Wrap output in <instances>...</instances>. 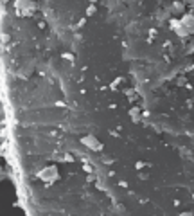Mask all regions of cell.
<instances>
[{"label":"cell","mask_w":194,"mask_h":216,"mask_svg":"<svg viewBox=\"0 0 194 216\" xmlns=\"http://www.w3.org/2000/svg\"><path fill=\"white\" fill-rule=\"evenodd\" d=\"M85 22H86V20H79V24H76V27H83Z\"/></svg>","instance_id":"obj_13"},{"label":"cell","mask_w":194,"mask_h":216,"mask_svg":"<svg viewBox=\"0 0 194 216\" xmlns=\"http://www.w3.org/2000/svg\"><path fill=\"white\" fill-rule=\"evenodd\" d=\"M83 169H85L86 173H92V171H93V167H92L90 164H85V166H83Z\"/></svg>","instance_id":"obj_11"},{"label":"cell","mask_w":194,"mask_h":216,"mask_svg":"<svg viewBox=\"0 0 194 216\" xmlns=\"http://www.w3.org/2000/svg\"><path fill=\"white\" fill-rule=\"evenodd\" d=\"M182 24H183V27L189 29V32H194V15H185L182 18Z\"/></svg>","instance_id":"obj_3"},{"label":"cell","mask_w":194,"mask_h":216,"mask_svg":"<svg viewBox=\"0 0 194 216\" xmlns=\"http://www.w3.org/2000/svg\"><path fill=\"white\" fill-rule=\"evenodd\" d=\"M36 177H38L40 180L47 182V184H52V182H56V180H58V177H59V173H58V166H54V164L45 166L42 171H38Z\"/></svg>","instance_id":"obj_1"},{"label":"cell","mask_w":194,"mask_h":216,"mask_svg":"<svg viewBox=\"0 0 194 216\" xmlns=\"http://www.w3.org/2000/svg\"><path fill=\"white\" fill-rule=\"evenodd\" d=\"M178 85H187V83H185V78H180V79H178Z\"/></svg>","instance_id":"obj_14"},{"label":"cell","mask_w":194,"mask_h":216,"mask_svg":"<svg viewBox=\"0 0 194 216\" xmlns=\"http://www.w3.org/2000/svg\"><path fill=\"white\" fill-rule=\"evenodd\" d=\"M81 144L86 146L88 150H93V151H101L104 148L101 140H97V137H93V135H85V137H81Z\"/></svg>","instance_id":"obj_2"},{"label":"cell","mask_w":194,"mask_h":216,"mask_svg":"<svg viewBox=\"0 0 194 216\" xmlns=\"http://www.w3.org/2000/svg\"><path fill=\"white\" fill-rule=\"evenodd\" d=\"M101 160H103V164H113V162H115V159H113V157H110V155H103V157H101Z\"/></svg>","instance_id":"obj_6"},{"label":"cell","mask_w":194,"mask_h":216,"mask_svg":"<svg viewBox=\"0 0 194 216\" xmlns=\"http://www.w3.org/2000/svg\"><path fill=\"white\" fill-rule=\"evenodd\" d=\"M61 58L66 59V61H74V54H72V52H63V54H61Z\"/></svg>","instance_id":"obj_7"},{"label":"cell","mask_w":194,"mask_h":216,"mask_svg":"<svg viewBox=\"0 0 194 216\" xmlns=\"http://www.w3.org/2000/svg\"><path fill=\"white\" fill-rule=\"evenodd\" d=\"M63 159H65L66 162H72V160H74V157H72L70 153H65V155H63Z\"/></svg>","instance_id":"obj_10"},{"label":"cell","mask_w":194,"mask_h":216,"mask_svg":"<svg viewBox=\"0 0 194 216\" xmlns=\"http://www.w3.org/2000/svg\"><path fill=\"white\" fill-rule=\"evenodd\" d=\"M120 85H124V79H122V78H117V79H115V81H113V83L110 85V88H111V90H117Z\"/></svg>","instance_id":"obj_5"},{"label":"cell","mask_w":194,"mask_h":216,"mask_svg":"<svg viewBox=\"0 0 194 216\" xmlns=\"http://www.w3.org/2000/svg\"><path fill=\"white\" fill-rule=\"evenodd\" d=\"M119 187H128V182H122V180H120V182H119Z\"/></svg>","instance_id":"obj_12"},{"label":"cell","mask_w":194,"mask_h":216,"mask_svg":"<svg viewBox=\"0 0 194 216\" xmlns=\"http://www.w3.org/2000/svg\"><path fill=\"white\" fill-rule=\"evenodd\" d=\"M142 167H146V164H144L142 160H138V162H135V169H137V171H140V169H142Z\"/></svg>","instance_id":"obj_9"},{"label":"cell","mask_w":194,"mask_h":216,"mask_svg":"<svg viewBox=\"0 0 194 216\" xmlns=\"http://www.w3.org/2000/svg\"><path fill=\"white\" fill-rule=\"evenodd\" d=\"M130 117L133 119V123H137V121L140 119V108L138 106H133L131 110H130Z\"/></svg>","instance_id":"obj_4"},{"label":"cell","mask_w":194,"mask_h":216,"mask_svg":"<svg viewBox=\"0 0 194 216\" xmlns=\"http://www.w3.org/2000/svg\"><path fill=\"white\" fill-rule=\"evenodd\" d=\"M95 11H97V7H95V5H88V9H86V15H88V16H92V15H95Z\"/></svg>","instance_id":"obj_8"},{"label":"cell","mask_w":194,"mask_h":216,"mask_svg":"<svg viewBox=\"0 0 194 216\" xmlns=\"http://www.w3.org/2000/svg\"><path fill=\"white\" fill-rule=\"evenodd\" d=\"M192 200H194V194H192Z\"/></svg>","instance_id":"obj_15"}]
</instances>
